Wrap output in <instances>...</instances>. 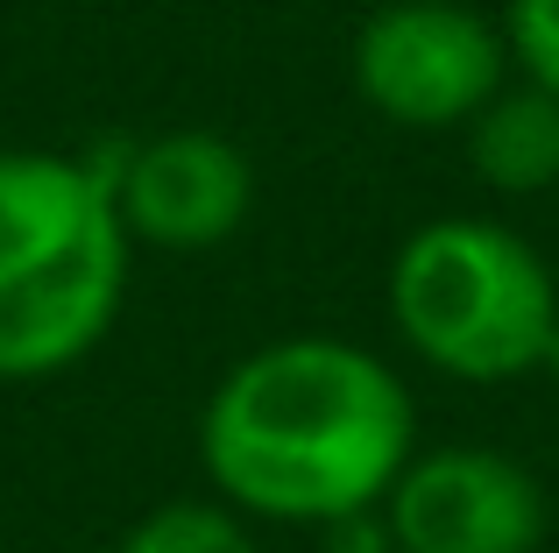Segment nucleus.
I'll use <instances>...</instances> for the list:
<instances>
[{
    "label": "nucleus",
    "mask_w": 559,
    "mask_h": 553,
    "mask_svg": "<svg viewBox=\"0 0 559 553\" xmlns=\"http://www.w3.org/2000/svg\"><path fill=\"white\" fill-rule=\"evenodd\" d=\"M396 553H538L546 546V490L524 461L453 440L404 461L382 497Z\"/></svg>",
    "instance_id": "5"
},
{
    "label": "nucleus",
    "mask_w": 559,
    "mask_h": 553,
    "mask_svg": "<svg viewBox=\"0 0 559 553\" xmlns=\"http://www.w3.org/2000/svg\"><path fill=\"white\" fill-rule=\"evenodd\" d=\"M114 207L128 242L150 249H219L241 235L255 207V164L241 142L213 128H170V136L114 150Z\"/></svg>",
    "instance_id": "6"
},
{
    "label": "nucleus",
    "mask_w": 559,
    "mask_h": 553,
    "mask_svg": "<svg viewBox=\"0 0 559 553\" xmlns=\"http://www.w3.org/2000/svg\"><path fill=\"white\" fill-rule=\"evenodd\" d=\"M319 532H326V553H396L382 504L376 511H355V518H333V526H319Z\"/></svg>",
    "instance_id": "10"
},
{
    "label": "nucleus",
    "mask_w": 559,
    "mask_h": 553,
    "mask_svg": "<svg viewBox=\"0 0 559 553\" xmlns=\"http://www.w3.org/2000/svg\"><path fill=\"white\" fill-rule=\"evenodd\" d=\"M355 93L390 128H467L510 79L503 22L461 0H390L355 28Z\"/></svg>",
    "instance_id": "4"
},
{
    "label": "nucleus",
    "mask_w": 559,
    "mask_h": 553,
    "mask_svg": "<svg viewBox=\"0 0 559 553\" xmlns=\"http://www.w3.org/2000/svg\"><path fill=\"white\" fill-rule=\"evenodd\" d=\"M546 376L559 384V333H552V348H546Z\"/></svg>",
    "instance_id": "11"
},
{
    "label": "nucleus",
    "mask_w": 559,
    "mask_h": 553,
    "mask_svg": "<svg viewBox=\"0 0 559 553\" xmlns=\"http://www.w3.org/2000/svg\"><path fill=\"white\" fill-rule=\"evenodd\" d=\"M114 150H0V384H36L107 341L128 298Z\"/></svg>",
    "instance_id": "2"
},
{
    "label": "nucleus",
    "mask_w": 559,
    "mask_h": 553,
    "mask_svg": "<svg viewBox=\"0 0 559 553\" xmlns=\"http://www.w3.org/2000/svg\"><path fill=\"white\" fill-rule=\"evenodd\" d=\"M390 319L425 369L461 384H518L546 369V348L559 333V284L518 227L447 213L411 227L396 249Z\"/></svg>",
    "instance_id": "3"
},
{
    "label": "nucleus",
    "mask_w": 559,
    "mask_h": 553,
    "mask_svg": "<svg viewBox=\"0 0 559 553\" xmlns=\"http://www.w3.org/2000/svg\"><path fill=\"white\" fill-rule=\"evenodd\" d=\"M503 43L524 85L559 99V0H510L503 8Z\"/></svg>",
    "instance_id": "9"
},
{
    "label": "nucleus",
    "mask_w": 559,
    "mask_h": 553,
    "mask_svg": "<svg viewBox=\"0 0 559 553\" xmlns=\"http://www.w3.org/2000/svg\"><path fill=\"white\" fill-rule=\"evenodd\" d=\"M114 553H255V540H248L241 511L205 504V497H178V504H156L150 518H135Z\"/></svg>",
    "instance_id": "8"
},
{
    "label": "nucleus",
    "mask_w": 559,
    "mask_h": 553,
    "mask_svg": "<svg viewBox=\"0 0 559 553\" xmlns=\"http://www.w3.org/2000/svg\"><path fill=\"white\" fill-rule=\"evenodd\" d=\"M467 164L503 199H532L559 185V99L538 85H503L467 121Z\"/></svg>",
    "instance_id": "7"
},
{
    "label": "nucleus",
    "mask_w": 559,
    "mask_h": 553,
    "mask_svg": "<svg viewBox=\"0 0 559 553\" xmlns=\"http://www.w3.org/2000/svg\"><path fill=\"white\" fill-rule=\"evenodd\" d=\"M418 455V404L382 355L290 333L241 355L199 412V461L227 511L333 526L376 511Z\"/></svg>",
    "instance_id": "1"
}]
</instances>
